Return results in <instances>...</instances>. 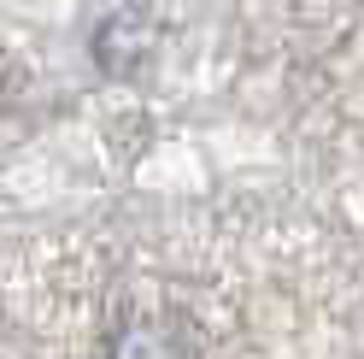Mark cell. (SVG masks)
Instances as JSON below:
<instances>
[{"mask_svg":"<svg viewBox=\"0 0 364 359\" xmlns=\"http://www.w3.org/2000/svg\"><path fill=\"white\" fill-rule=\"evenodd\" d=\"M112 359H200V348H194L188 324H176V318H135L118 330Z\"/></svg>","mask_w":364,"mask_h":359,"instance_id":"obj_1","label":"cell"}]
</instances>
